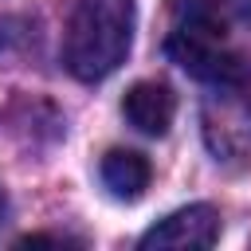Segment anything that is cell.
Listing matches in <instances>:
<instances>
[{
  "mask_svg": "<svg viewBox=\"0 0 251 251\" xmlns=\"http://www.w3.org/2000/svg\"><path fill=\"white\" fill-rule=\"evenodd\" d=\"M133 43V0H75L63 63L78 82L114 75Z\"/></svg>",
  "mask_w": 251,
  "mask_h": 251,
  "instance_id": "1",
  "label": "cell"
},
{
  "mask_svg": "<svg viewBox=\"0 0 251 251\" xmlns=\"http://www.w3.org/2000/svg\"><path fill=\"white\" fill-rule=\"evenodd\" d=\"M169 55L196 78L204 82H235L239 78V59L235 51L227 47V35H224V20L192 0L188 8H180L173 31H169Z\"/></svg>",
  "mask_w": 251,
  "mask_h": 251,
  "instance_id": "2",
  "label": "cell"
},
{
  "mask_svg": "<svg viewBox=\"0 0 251 251\" xmlns=\"http://www.w3.org/2000/svg\"><path fill=\"white\" fill-rule=\"evenodd\" d=\"M220 239V212L212 204H188L176 208L173 216H165L161 224H153L141 235V247H176V251H192V247H212Z\"/></svg>",
  "mask_w": 251,
  "mask_h": 251,
  "instance_id": "3",
  "label": "cell"
},
{
  "mask_svg": "<svg viewBox=\"0 0 251 251\" xmlns=\"http://www.w3.org/2000/svg\"><path fill=\"white\" fill-rule=\"evenodd\" d=\"M122 114H126V122H129L137 133H145V137H161V133H169V126H173L176 98H173V90H169L165 82H157V78H141V82H133V86L126 90V98H122Z\"/></svg>",
  "mask_w": 251,
  "mask_h": 251,
  "instance_id": "4",
  "label": "cell"
},
{
  "mask_svg": "<svg viewBox=\"0 0 251 251\" xmlns=\"http://www.w3.org/2000/svg\"><path fill=\"white\" fill-rule=\"evenodd\" d=\"M102 184L118 200H137L149 188V161L133 149H110L102 157Z\"/></svg>",
  "mask_w": 251,
  "mask_h": 251,
  "instance_id": "5",
  "label": "cell"
},
{
  "mask_svg": "<svg viewBox=\"0 0 251 251\" xmlns=\"http://www.w3.org/2000/svg\"><path fill=\"white\" fill-rule=\"evenodd\" d=\"M4 212H8V200H4V188H0V220H4Z\"/></svg>",
  "mask_w": 251,
  "mask_h": 251,
  "instance_id": "6",
  "label": "cell"
}]
</instances>
